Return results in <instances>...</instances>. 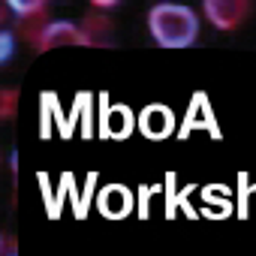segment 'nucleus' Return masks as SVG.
<instances>
[{
  "mask_svg": "<svg viewBox=\"0 0 256 256\" xmlns=\"http://www.w3.org/2000/svg\"><path fill=\"white\" fill-rule=\"evenodd\" d=\"M148 30L160 48H187L199 40V16L181 4H157L148 12Z\"/></svg>",
  "mask_w": 256,
  "mask_h": 256,
  "instance_id": "f257e3e1",
  "label": "nucleus"
},
{
  "mask_svg": "<svg viewBox=\"0 0 256 256\" xmlns=\"http://www.w3.org/2000/svg\"><path fill=\"white\" fill-rule=\"evenodd\" d=\"M139 114H133L130 106L124 102H108V94H100V136L102 139H126L136 130Z\"/></svg>",
  "mask_w": 256,
  "mask_h": 256,
  "instance_id": "f03ea898",
  "label": "nucleus"
},
{
  "mask_svg": "<svg viewBox=\"0 0 256 256\" xmlns=\"http://www.w3.org/2000/svg\"><path fill=\"white\" fill-rule=\"evenodd\" d=\"M175 124H178L175 112H172L169 106H163V102H151V106H145V108L139 112V120H136L139 133H142L145 139H151V142H163V139H169V136L175 133Z\"/></svg>",
  "mask_w": 256,
  "mask_h": 256,
  "instance_id": "7ed1b4c3",
  "label": "nucleus"
},
{
  "mask_svg": "<svg viewBox=\"0 0 256 256\" xmlns=\"http://www.w3.org/2000/svg\"><path fill=\"white\" fill-rule=\"evenodd\" d=\"M30 42L36 46V52L64 48V46H90V40L84 36L82 24H72V22H48Z\"/></svg>",
  "mask_w": 256,
  "mask_h": 256,
  "instance_id": "20e7f679",
  "label": "nucleus"
},
{
  "mask_svg": "<svg viewBox=\"0 0 256 256\" xmlns=\"http://www.w3.org/2000/svg\"><path fill=\"white\" fill-rule=\"evenodd\" d=\"M202 12L217 30H235L250 16V4H244V0H205Z\"/></svg>",
  "mask_w": 256,
  "mask_h": 256,
  "instance_id": "39448f33",
  "label": "nucleus"
},
{
  "mask_svg": "<svg viewBox=\"0 0 256 256\" xmlns=\"http://www.w3.org/2000/svg\"><path fill=\"white\" fill-rule=\"evenodd\" d=\"M96 208L108 220H124L126 214H133V190L124 184H106L96 190Z\"/></svg>",
  "mask_w": 256,
  "mask_h": 256,
  "instance_id": "423d86ee",
  "label": "nucleus"
},
{
  "mask_svg": "<svg viewBox=\"0 0 256 256\" xmlns=\"http://www.w3.org/2000/svg\"><path fill=\"white\" fill-rule=\"evenodd\" d=\"M196 126H199V130H208L211 136H220L217 124H214V114H211V106H208V96H205L202 90H196V94H193L190 108H187V114H184V124H181L178 136H181V139H184V136H190Z\"/></svg>",
  "mask_w": 256,
  "mask_h": 256,
  "instance_id": "0eeeda50",
  "label": "nucleus"
},
{
  "mask_svg": "<svg viewBox=\"0 0 256 256\" xmlns=\"http://www.w3.org/2000/svg\"><path fill=\"white\" fill-rule=\"evenodd\" d=\"M82 30L90 40V46H108L112 42V22L106 16H100V12H90L82 22Z\"/></svg>",
  "mask_w": 256,
  "mask_h": 256,
  "instance_id": "6e6552de",
  "label": "nucleus"
},
{
  "mask_svg": "<svg viewBox=\"0 0 256 256\" xmlns=\"http://www.w3.org/2000/svg\"><path fill=\"white\" fill-rule=\"evenodd\" d=\"M16 114V90H4V118Z\"/></svg>",
  "mask_w": 256,
  "mask_h": 256,
  "instance_id": "1a4fd4ad",
  "label": "nucleus"
},
{
  "mask_svg": "<svg viewBox=\"0 0 256 256\" xmlns=\"http://www.w3.org/2000/svg\"><path fill=\"white\" fill-rule=\"evenodd\" d=\"M0 253H4V256H18V247H16V238H12V235H4Z\"/></svg>",
  "mask_w": 256,
  "mask_h": 256,
  "instance_id": "9d476101",
  "label": "nucleus"
},
{
  "mask_svg": "<svg viewBox=\"0 0 256 256\" xmlns=\"http://www.w3.org/2000/svg\"><path fill=\"white\" fill-rule=\"evenodd\" d=\"M10 54H12V36H10V34L4 30V54H0V58H4V60H6Z\"/></svg>",
  "mask_w": 256,
  "mask_h": 256,
  "instance_id": "9b49d317",
  "label": "nucleus"
}]
</instances>
